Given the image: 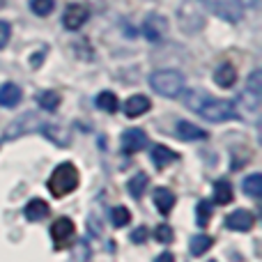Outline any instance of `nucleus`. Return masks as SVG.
<instances>
[{
    "label": "nucleus",
    "mask_w": 262,
    "mask_h": 262,
    "mask_svg": "<svg viewBox=\"0 0 262 262\" xmlns=\"http://www.w3.org/2000/svg\"><path fill=\"white\" fill-rule=\"evenodd\" d=\"M186 106L191 111L205 118L207 122H226V120H235L237 118V111L232 101L226 99H214V97L205 95L200 90H193L186 95Z\"/></svg>",
    "instance_id": "nucleus-1"
},
{
    "label": "nucleus",
    "mask_w": 262,
    "mask_h": 262,
    "mask_svg": "<svg viewBox=\"0 0 262 262\" xmlns=\"http://www.w3.org/2000/svg\"><path fill=\"white\" fill-rule=\"evenodd\" d=\"M260 101H262V72L255 69L246 81L244 92L239 95V104H242V115L249 120H258L260 113Z\"/></svg>",
    "instance_id": "nucleus-2"
},
{
    "label": "nucleus",
    "mask_w": 262,
    "mask_h": 262,
    "mask_svg": "<svg viewBox=\"0 0 262 262\" xmlns=\"http://www.w3.org/2000/svg\"><path fill=\"white\" fill-rule=\"evenodd\" d=\"M78 186V170L74 163H60L49 177V191L55 198H64Z\"/></svg>",
    "instance_id": "nucleus-3"
},
{
    "label": "nucleus",
    "mask_w": 262,
    "mask_h": 262,
    "mask_svg": "<svg viewBox=\"0 0 262 262\" xmlns=\"http://www.w3.org/2000/svg\"><path fill=\"white\" fill-rule=\"evenodd\" d=\"M149 88L161 97H180L184 92V76L177 69H159L149 76Z\"/></svg>",
    "instance_id": "nucleus-4"
},
{
    "label": "nucleus",
    "mask_w": 262,
    "mask_h": 262,
    "mask_svg": "<svg viewBox=\"0 0 262 262\" xmlns=\"http://www.w3.org/2000/svg\"><path fill=\"white\" fill-rule=\"evenodd\" d=\"M177 21H180L182 32L195 35L205 26V7H200L198 0H184L180 12H177Z\"/></svg>",
    "instance_id": "nucleus-5"
},
{
    "label": "nucleus",
    "mask_w": 262,
    "mask_h": 262,
    "mask_svg": "<svg viewBox=\"0 0 262 262\" xmlns=\"http://www.w3.org/2000/svg\"><path fill=\"white\" fill-rule=\"evenodd\" d=\"M41 127H44V122L37 118V113H26V115H21V118L12 120V122L7 124V129H5V138L14 140V138H18V136H23V134H30V131H39Z\"/></svg>",
    "instance_id": "nucleus-6"
},
{
    "label": "nucleus",
    "mask_w": 262,
    "mask_h": 262,
    "mask_svg": "<svg viewBox=\"0 0 262 262\" xmlns=\"http://www.w3.org/2000/svg\"><path fill=\"white\" fill-rule=\"evenodd\" d=\"M74 235H76V226H74V221L67 216H60L58 221H53V226H51V239H53L55 249H67L74 242Z\"/></svg>",
    "instance_id": "nucleus-7"
},
{
    "label": "nucleus",
    "mask_w": 262,
    "mask_h": 262,
    "mask_svg": "<svg viewBox=\"0 0 262 262\" xmlns=\"http://www.w3.org/2000/svg\"><path fill=\"white\" fill-rule=\"evenodd\" d=\"M143 35L147 37L152 44H161L168 35V21L161 14H149L143 21Z\"/></svg>",
    "instance_id": "nucleus-8"
},
{
    "label": "nucleus",
    "mask_w": 262,
    "mask_h": 262,
    "mask_svg": "<svg viewBox=\"0 0 262 262\" xmlns=\"http://www.w3.org/2000/svg\"><path fill=\"white\" fill-rule=\"evenodd\" d=\"M88 18H90V9H88L85 5L72 3V5H67V9H64V14H62V26L74 32V30H81L88 23Z\"/></svg>",
    "instance_id": "nucleus-9"
},
{
    "label": "nucleus",
    "mask_w": 262,
    "mask_h": 262,
    "mask_svg": "<svg viewBox=\"0 0 262 262\" xmlns=\"http://www.w3.org/2000/svg\"><path fill=\"white\" fill-rule=\"evenodd\" d=\"M253 226H255V216L249 209H235L232 214L226 216V228H230V230L244 232V230H251Z\"/></svg>",
    "instance_id": "nucleus-10"
},
{
    "label": "nucleus",
    "mask_w": 262,
    "mask_h": 262,
    "mask_svg": "<svg viewBox=\"0 0 262 262\" xmlns=\"http://www.w3.org/2000/svg\"><path fill=\"white\" fill-rule=\"evenodd\" d=\"M147 147V136L143 129H127L122 134V149L127 154H136Z\"/></svg>",
    "instance_id": "nucleus-11"
},
{
    "label": "nucleus",
    "mask_w": 262,
    "mask_h": 262,
    "mask_svg": "<svg viewBox=\"0 0 262 262\" xmlns=\"http://www.w3.org/2000/svg\"><path fill=\"white\" fill-rule=\"evenodd\" d=\"M149 108H152V101L145 95H134L124 101V115H127V118H140V115H145Z\"/></svg>",
    "instance_id": "nucleus-12"
},
{
    "label": "nucleus",
    "mask_w": 262,
    "mask_h": 262,
    "mask_svg": "<svg viewBox=\"0 0 262 262\" xmlns=\"http://www.w3.org/2000/svg\"><path fill=\"white\" fill-rule=\"evenodd\" d=\"M23 99V90L16 85V83H5L0 85V106L3 108H14L18 106Z\"/></svg>",
    "instance_id": "nucleus-13"
},
{
    "label": "nucleus",
    "mask_w": 262,
    "mask_h": 262,
    "mask_svg": "<svg viewBox=\"0 0 262 262\" xmlns=\"http://www.w3.org/2000/svg\"><path fill=\"white\" fill-rule=\"evenodd\" d=\"M149 159H152V163L159 168V170H163V168L170 166L172 161H177V159H180V154L172 152V149L166 147V145H154L152 152H149Z\"/></svg>",
    "instance_id": "nucleus-14"
},
{
    "label": "nucleus",
    "mask_w": 262,
    "mask_h": 262,
    "mask_svg": "<svg viewBox=\"0 0 262 262\" xmlns=\"http://www.w3.org/2000/svg\"><path fill=\"white\" fill-rule=\"evenodd\" d=\"M214 83H216L219 88H223V90H228V88H232L237 83V69L232 62H223L221 67L214 72Z\"/></svg>",
    "instance_id": "nucleus-15"
},
{
    "label": "nucleus",
    "mask_w": 262,
    "mask_h": 262,
    "mask_svg": "<svg viewBox=\"0 0 262 262\" xmlns=\"http://www.w3.org/2000/svg\"><path fill=\"white\" fill-rule=\"evenodd\" d=\"M154 205L161 214H170V209L175 207V193L166 186H159V189H154Z\"/></svg>",
    "instance_id": "nucleus-16"
},
{
    "label": "nucleus",
    "mask_w": 262,
    "mask_h": 262,
    "mask_svg": "<svg viewBox=\"0 0 262 262\" xmlns=\"http://www.w3.org/2000/svg\"><path fill=\"white\" fill-rule=\"evenodd\" d=\"M205 5H209V9H212L214 14H219L221 18H228V21H239V12H237V7L235 5H230V3H221V0H205Z\"/></svg>",
    "instance_id": "nucleus-17"
},
{
    "label": "nucleus",
    "mask_w": 262,
    "mask_h": 262,
    "mask_svg": "<svg viewBox=\"0 0 262 262\" xmlns=\"http://www.w3.org/2000/svg\"><path fill=\"white\" fill-rule=\"evenodd\" d=\"M49 214H51L49 203H44L41 198H35L26 205V219L28 221H41V219H46Z\"/></svg>",
    "instance_id": "nucleus-18"
},
{
    "label": "nucleus",
    "mask_w": 262,
    "mask_h": 262,
    "mask_svg": "<svg viewBox=\"0 0 262 262\" xmlns=\"http://www.w3.org/2000/svg\"><path fill=\"white\" fill-rule=\"evenodd\" d=\"M177 136H180L182 140H205L207 138V131L182 120V122H177Z\"/></svg>",
    "instance_id": "nucleus-19"
},
{
    "label": "nucleus",
    "mask_w": 262,
    "mask_h": 262,
    "mask_svg": "<svg viewBox=\"0 0 262 262\" xmlns=\"http://www.w3.org/2000/svg\"><path fill=\"white\" fill-rule=\"evenodd\" d=\"M235 193H232V184L228 180H216L214 184V203L216 205H230Z\"/></svg>",
    "instance_id": "nucleus-20"
},
{
    "label": "nucleus",
    "mask_w": 262,
    "mask_h": 262,
    "mask_svg": "<svg viewBox=\"0 0 262 262\" xmlns=\"http://www.w3.org/2000/svg\"><path fill=\"white\" fill-rule=\"evenodd\" d=\"M41 134L46 136V138H51L55 145H62V147H67L69 145V134L64 129H60L58 124H49V122H44V127L39 129Z\"/></svg>",
    "instance_id": "nucleus-21"
},
{
    "label": "nucleus",
    "mask_w": 262,
    "mask_h": 262,
    "mask_svg": "<svg viewBox=\"0 0 262 262\" xmlns=\"http://www.w3.org/2000/svg\"><path fill=\"white\" fill-rule=\"evenodd\" d=\"M212 244H214V239L209 235H193V237H191V242H189L191 255L200 258V255H205L209 249H212Z\"/></svg>",
    "instance_id": "nucleus-22"
},
{
    "label": "nucleus",
    "mask_w": 262,
    "mask_h": 262,
    "mask_svg": "<svg viewBox=\"0 0 262 262\" xmlns=\"http://www.w3.org/2000/svg\"><path fill=\"white\" fill-rule=\"evenodd\" d=\"M37 104H39L41 111L53 113V111H58V106H60V95L55 90H44L37 95Z\"/></svg>",
    "instance_id": "nucleus-23"
},
{
    "label": "nucleus",
    "mask_w": 262,
    "mask_h": 262,
    "mask_svg": "<svg viewBox=\"0 0 262 262\" xmlns=\"http://www.w3.org/2000/svg\"><path fill=\"white\" fill-rule=\"evenodd\" d=\"M242 189H244V193L251 195V198H260L262 195V175L260 172L249 175L244 182H242Z\"/></svg>",
    "instance_id": "nucleus-24"
},
{
    "label": "nucleus",
    "mask_w": 262,
    "mask_h": 262,
    "mask_svg": "<svg viewBox=\"0 0 262 262\" xmlns=\"http://www.w3.org/2000/svg\"><path fill=\"white\" fill-rule=\"evenodd\" d=\"M97 108H101L104 113H118L120 101L113 92H101V95L97 97Z\"/></svg>",
    "instance_id": "nucleus-25"
},
{
    "label": "nucleus",
    "mask_w": 262,
    "mask_h": 262,
    "mask_svg": "<svg viewBox=\"0 0 262 262\" xmlns=\"http://www.w3.org/2000/svg\"><path fill=\"white\" fill-rule=\"evenodd\" d=\"M147 175L145 172H136L134 177L129 180V184H127V189H129V193L134 195V198H140V195L145 193V189H147Z\"/></svg>",
    "instance_id": "nucleus-26"
},
{
    "label": "nucleus",
    "mask_w": 262,
    "mask_h": 262,
    "mask_svg": "<svg viewBox=\"0 0 262 262\" xmlns=\"http://www.w3.org/2000/svg\"><path fill=\"white\" fill-rule=\"evenodd\" d=\"M209 221H212V205H209L207 200H203V203H198V207H195V223H198L200 228H205Z\"/></svg>",
    "instance_id": "nucleus-27"
},
{
    "label": "nucleus",
    "mask_w": 262,
    "mask_h": 262,
    "mask_svg": "<svg viewBox=\"0 0 262 262\" xmlns=\"http://www.w3.org/2000/svg\"><path fill=\"white\" fill-rule=\"evenodd\" d=\"M111 221H113V226L115 228H124V226H129V221H131V212L127 207H115L113 212H111Z\"/></svg>",
    "instance_id": "nucleus-28"
},
{
    "label": "nucleus",
    "mask_w": 262,
    "mask_h": 262,
    "mask_svg": "<svg viewBox=\"0 0 262 262\" xmlns=\"http://www.w3.org/2000/svg\"><path fill=\"white\" fill-rule=\"evenodd\" d=\"M53 7H55L53 0H30V9L37 16H49L53 12Z\"/></svg>",
    "instance_id": "nucleus-29"
},
{
    "label": "nucleus",
    "mask_w": 262,
    "mask_h": 262,
    "mask_svg": "<svg viewBox=\"0 0 262 262\" xmlns=\"http://www.w3.org/2000/svg\"><path fill=\"white\" fill-rule=\"evenodd\" d=\"M154 237H157V242H161V244H170L172 242V228L166 226V223H161V226H157V230H154Z\"/></svg>",
    "instance_id": "nucleus-30"
},
{
    "label": "nucleus",
    "mask_w": 262,
    "mask_h": 262,
    "mask_svg": "<svg viewBox=\"0 0 262 262\" xmlns=\"http://www.w3.org/2000/svg\"><path fill=\"white\" fill-rule=\"evenodd\" d=\"M9 37H12V26H9L7 21H0V51L7 46Z\"/></svg>",
    "instance_id": "nucleus-31"
},
{
    "label": "nucleus",
    "mask_w": 262,
    "mask_h": 262,
    "mask_svg": "<svg viewBox=\"0 0 262 262\" xmlns=\"http://www.w3.org/2000/svg\"><path fill=\"white\" fill-rule=\"evenodd\" d=\"M145 239H147V228H136V230L131 232V242H134V244H143Z\"/></svg>",
    "instance_id": "nucleus-32"
},
{
    "label": "nucleus",
    "mask_w": 262,
    "mask_h": 262,
    "mask_svg": "<svg viewBox=\"0 0 262 262\" xmlns=\"http://www.w3.org/2000/svg\"><path fill=\"white\" fill-rule=\"evenodd\" d=\"M157 262H175V258H172V253H161L157 258Z\"/></svg>",
    "instance_id": "nucleus-33"
},
{
    "label": "nucleus",
    "mask_w": 262,
    "mask_h": 262,
    "mask_svg": "<svg viewBox=\"0 0 262 262\" xmlns=\"http://www.w3.org/2000/svg\"><path fill=\"white\" fill-rule=\"evenodd\" d=\"M0 7H5V0H0Z\"/></svg>",
    "instance_id": "nucleus-34"
},
{
    "label": "nucleus",
    "mask_w": 262,
    "mask_h": 262,
    "mask_svg": "<svg viewBox=\"0 0 262 262\" xmlns=\"http://www.w3.org/2000/svg\"><path fill=\"white\" fill-rule=\"evenodd\" d=\"M207 262H216V260H207Z\"/></svg>",
    "instance_id": "nucleus-35"
}]
</instances>
